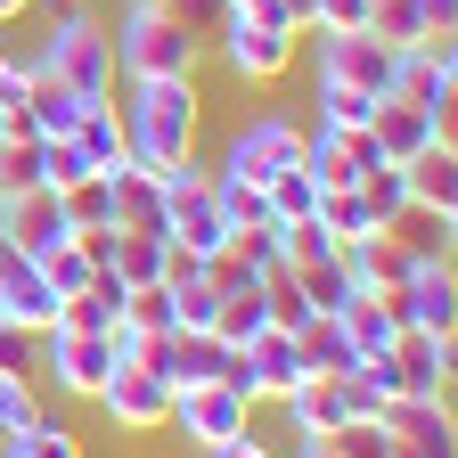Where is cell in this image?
Listing matches in <instances>:
<instances>
[{"label":"cell","mask_w":458,"mask_h":458,"mask_svg":"<svg viewBox=\"0 0 458 458\" xmlns=\"http://www.w3.org/2000/svg\"><path fill=\"white\" fill-rule=\"evenodd\" d=\"M33 9V0H0V25H9V17H25Z\"/></svg>","instance_id":"45"},{"label":"cell","mask_w":458,"mask_h":458,"mask_svg":"<svg viewBox=\"0 0 458 458\" xmlns=\"http://www.w3.org/2000/svg\"><path fill=\"white\" fill-rule=\"evenodd\" d=\"M295 41H303V33H278V25H254V17L229 9L205 49H221V66L238 74V82H278L286 66H295Z\"/></svg>","instance_id":"6"},{"label":"cell","mask_w":458,"mask_h":458,"mask_svg":"<svg viewBox=\"0 0 458 458\" xmlns=\"http://www.w3.org/2000/svg\"><path fill=\"white\" fill-rule=\"evenodd\" d=\"M393 434H401V450H410V458H458V426H450V401H385V410H377Z\"/></svg>","instance_id":"17"},{"label":"cell","mask_w":458,"mask_h":458,"mask_svg":"<svg viewBox=\"0 0 458 458\" xmlns=\"http://www.w3.org/2000/svg\"><path fill=\"white\" fill-rule=\"evenodd\" d=\"M41 181V140H0V197Z\"/></svg>","instance_id":"38"},{"label":"cell","mask_w":458,"mask_h":458,"mask_svg":"<svg viewBox=\"0 0 458 458\" xmlns=\"http://www.w3.org/2000/svg\"><path fill=\"white\" fill-rule=\"evenodd\" d=\"M0 450H9V434H0Z\"/></svg>","instance_id":"48"},{"label":"cell","mask_w":458,"mask_h":458,"mask_svg":"<svg viewBox=\"0 0 458 458\" xmlns=\"http://www.w3.org/2000/svg\"><path fill=\"white\" fill-rule=\"evenodd\" d=\"M369 33H377L385 49H426V41H434L426 17H418V0H369Z\"/></svg>","instance_id":"31"},{"label":"cell","mask_w":458,"mask_h":458,"mask_svg":"<svg viewBox=\"0 0 458 458\" xmlns=\"http://www.w3.org/2000/svg\"><path fill=\"white\" fill-rule=\"evenodd\" d=\"M418 17H426L434 41H450V33H458V0H418Z\"/></svg>","instance_id":"41"},{"label":"cell","mask_w":458,"mask_h":458,"mask_svg":"<svg viewBox=\"0 0 458 458\" xmlns=\"http://www.w3.org/2000/svg\"><path fill=\"white\" fill-rule=\"evenodd\" d=\"M401 181H410V213H426V221H458V148H450V140L418 148L410 164H401Z\"/></svg>","instance_id":"15"},{"label":"cell","mask_w":458,"mask_h":458,"mask_svg":"<svg viewBox=\"0 0 458 458\" xmlns=\"http://www.w3.org/2000/svg\"><path fill=\"white\" fill-rule=\"evenodd\" d=\"M303 164H311V181H319V189H360L385 156H377V140H369V123H360V131H311Z\"/></svg>","instance_id":"14"},{"label":"cell","mask_w":458,"mask_h":458,"mask_svg":"<svg viewBox=\"0 0 458 458\" xmlns=\"http://www.w3.org/2000/svg\"><path fill=\"white\" fill-rule=\"evenodd\" d=\"M213 197H221V213H229V238H238V229H254V221H270V205H262L254 181H229V172H213Z\"/></svg>","instance_id":"35"},{"label":"cell","mask_w":458,"mask_h":458,"mask_svg":"<svg viewBox=\"0 0 458 458\" xmlns=\"http://www.w3.org/2000/svg\"><path fill=\"white\" fill-rule=\"evenodd\" d=\"M33 262H41V278H49V295H57V303H66V295H82V286L106 270V262H90V246H82V238L49 246V254H33Z\"/></svg>","instance_id":"30"},{"label":"cell","mask_w":458,"mask_h":458,"mask_svg":"<svg viewBox=\"0 0 458 458\" xmlns=\"http://www.w3.org/2000/svg\"><path fill=\"white\" fill-rule=\"evenodd\" d=\"M311 98H319V123H311V131H360L369 114H377V98H369V90L327 82V74H311Z\"/></svg>","instance_id":"26"},{"label":"cell","mask_w":458,"mask_h":458,"mask_svg":"<svg viewBox=\"0 0 458 458\" xmlns=\"http://www.w3.org/2000/svg\"><path fill=\"white\" fill-rule=\"evenodd\" d=\"M66 221H74V229H106V221H114V189H106V172H82V181L66 189Z\"/></svg>","instance_id":"34"},{"label":"cell","mask_w":458,"mask_h":458,"mask_svg":"<svg viewBox=\"0 0 458 458\" xmlns=\"http://www.w3.org/2000/svg\"><path fill=\"white\" fill-rule=\"evenodd\" d=\"M172 426H181L197 450H213V442L254 434V401L238 385H181V393H172Z\"/></svg>","instance_id":"8"},{"label":"cell","mask_w":458,"mask_h":458,"mask_svg":"<svg viewBox=\"0 0 458 458\" xmlns=\"http://www.w3.org/2000/svg\"><path fill=\"white\" fill-rule=\"evenodd\" d=\"M303 148H311V131L295 123V114H254V123H238V140L221 148V172H229V181L270 189L286 164H303Z\"/></svg>","instance_id":"4"},{"label":"cell","mask_w":458,"mask_h":458,"mask_svg":"<svg viewBox=\"0 0 458 458\" xmlns=\"http://www.w3.org/2000/svg\"><path fill=\"white\" fill-rule=\"evenodd\" d=\"M393 66H401V49H385L369 25L360 33H311V74H327V82H352L369 98H393Z\"/></svg>","instance_id":"5"},{"label":"cell","mask_w":458,"mask_h":458,"mask_svg":"<svg viewBox=\"0 0 458 458\" xmlns=\"http://www.w3.org/2000/svg\"><path fill=\"white\" fill-rule=\"evenodd\" d=\"M278 9H286V25H295V33H311V9H319V0H278Z\"/></svg>","instance_id":"44"},{"label":"cell","mask_w":458,"mask_h":458,"mask_svg":"<svg viewBox=\"0 0 458 458\" xmlns=\"http://www.w3.org/2000/svg\"><path fill=\"white\" fill-rule=\"evenodd\" d=\"M0 238H9L17 254H49V246H66L74 238V221H66V197H57V189H17L9 197V213H0Z\"/></svg>","instance_id":"13"},{"label":"cell","mask_w":458,"mask_h":458,"mask_svg":"<svg viewBox=\"0 0 458 458\" xmlns=\"http://www.w3.org/2000/svg\"><path fill=\"white\" fill-rule=\"evenodd\" d=\"M262 205H270V221H311V205H319V181H311V164H286L278 181L262 189Z\"/></svg>","instance_id":"33"},{"label":"cell","mask_w":458,"mask_h":458,"mask_svg":"<svg viewBox=\"0 0 458 458\" xmlns=\"http://www.w3.org/2000/svg\"><path fill=\"white\" fill-rule=\"evenodd\" d=\"M82 172H90V164L74 156V140H41V189H57V197H66Z\"/></svg>","instance_id":"39"},{"label":"cell","mask_w":458,"mask_h":458,"mask_svg":"<svg viewBox=\"0 0 458 458\" xmlns=\"http://www.w3.org/2000/svg\"><path fill=\"white\" fill-rule=\"evenodd\" d=\"M0 213H9V197H0Z\"/></svg>","instance_id":"47"},{"label":"cell","mask_w":458,"mask_h":458,"mask_svg":"<svg viewBox=\"0 0 458 458\" xmlns=\"http://www.w3.org/2000/svg\"><path fill=\"white\" fill-rule=\"evenodd\" d=\"M106 369H114V344L106 335H41V377L66 393V401H90L98 385H106Z\"/></svg>","instance_id":"10"},{"label":"cell","mask_w":458,"mask_h":458,"mask_svg":"<svg viewBox=\"0 0 458 458\" xmlns=\"http://www.w3.org/2000/svg\"><path fill=\"white\" fill-rule=\"evenodd\" d=\"M229 360H238V344H221L213 327H172V360H164V377H172V393H181V385H221Z\"/></svg>","instance_id":"20"},{"label":"cell","mask_w":458,"mask_h":458,"mask_svg":"<svg viewBox=\"0 0 458 458\" xmlns=\"http://www.w3.org/2000/svg\"><path fill=\"white\" fill-rule=\"evenodd\" d=\"M164 9H172V17H181L189 33H205V41H213V25L229 17V0H164Z\"/></svg>","instance_id":"40"},{"label":"cell","mask_w":458,"mask_h":458,"mask_svg":"<svg viewBox=\"0 0 458 458\" xmlns=\"http://www.w3.org/2000/svg\"><path fill=\"white\" fill-rule=\"evenodd\" d=\"M123 295H131V286L123 278H114V270H98L90 286H82V295H66V303H57V335H106L114 319H123Z\"/></svg>","instance_id":"22"},{"label":"cell","mask_w":458,"mask_h":458,"mask_svg":"<svg viewBox=\"0 0 458 458\" xmlns=\"http://www.w3.org/2000/svg\"><path fill=\"white\" fill-rule=\"evenodd\" d=\"M0 377H41V327L0 319Z\"/></svg>","instance_id":"37"},{"label":"cell","mask_w":458,"mask_h":458,"mask_svg":"<svg viewBox=\"0 0 458 458\" xmlns=\"http://www.w3.org/2000/svg\"><path fill=\"white\" fill-rule=\"evenodd\" d=\"M197 123H205L197 74H148V82H131V106H123V148H131V164L172 172L197 156Z\"/></svg>","instance_id":"1"},{"label":"cell","mask_w":458,"mask_h":458,"mask_svg":"<svg viewBox=\"0 0 458 458\" xmlns=\"http://www.w3.org/2000/svg\"><path fill=\"white\" fill-rule=\"evenodd\" d=\"M41 410H49V401H41V377H0V434L33 426Z\"/></svg>","instance_id":"36"},{"label":"cell","mask_w":458,"mask_h":458,"mask_svg":"<svg viewBox=\"0 0 458 458\" xmlns=\"http://www.w3.org/2000/svg\"><path fill=\"white\" fill-rule=\"evenodd\" d=\"M90 401H98L123 434H164V426H172V385H164L156 369H140V360L106 369V385H98Z\"/></svg>","instance_id":"9"},{"label":"cell","mask_w":458,"mask_h":458,"mask_svg":"<svg viewBox=\"0 0 458 458\" xmlns=\"http://www.w3.org/2000/svg\"><path fill=\"white\" fill-rule=\"evenodd\" d=\"M360 205H369L377 229H401V221H410V181H401V164H377L369 172V181H360Z\"/></svg>","instance_id":"32"},{"label":"cell","mask_w":458,"mask_h":458,"mask_svg":"<svg viewBox=\"0 0 458 458\" xmlns=\"http://www.w3.org/2000/svg\"><path fill=\"white\" fill-rule=\"evenodd\" d=\"M286 418H295V434H335L344 418H352V393H344V377H303L295 393H286Z\"/></svg>","instance_id":"23"},{"label":"cell","mask_w":458,"mask_h":458,"mask_svg":"<svg viewBox=\"0 0 458 458\" xmlns=\"http://www.w3.org/2000/svg\"><path fill=\"white\" fill-rule=\"evenodd\" d=\"M74 156L90 164V172H123L131 164V148H123V106H114V90H98V98H82V114H74Z\"/></svg>","instance_id":"19"},{"label":"cell","mask_w":458,"mask_h":458,"mask_svg":"<svg viewBox=\"0 0 458 458\" xmlns=\"http://www.w3.org/2000/svg\"><path fill=\"white\" fill-rule=\"evenodd\" d=\"M106 189H114V229H148V238H164V172L123 164V172H106Z\"/></svg>","instance_id":"21"},{"label":"cell","mask_w":458,"mask_h":458,"mask_svg":"<svg viewBox=\"0 0 458 458\" xmlns=\"http://www.w3.org/2000/svg\"><path fill=\"white\" fill-rule=\"evenodd\" d=\"M106 33H114V66H123L131 82H148V74H197V57H205V33H189L164 0H131L123 25H106Z\"/></svg>","instance_id":"2"},{"label":"cell","mask_w":458,"mask_h":458,"mask_svg":"<svg viewBox=\"0 0 458 458\" xmlns=\"http://www.w3.org/2000/svg\"><path fill=\"white\" fill-rule=\"evenodd\" d=\"M393 98H410V106H426V114H442V123H450V98H458V49H450V41L401 49V66H393Z\"/></svg>","instance_id":"12"},{"label":"cell","mask_w":458,"mask_h":458,"mask_svg":"<svg viewBox=\"0 0 458 458\" xmlns=\"http://www.w3.org/2000/svg\"><path fill=\"white\" fill-rule=\"evenodd\" d=\"M369 140H377V156H385V164H410L418 148L450 140V123H442V114H426V106H410V98H377Z\"/></svg>","instance_id":"16"},{"label":"cell","mask_w":458,"mask_h":458,"mask_svg":"<svg viewBox=\"0 0 458 458\" xmlns=\"http://www.w3.org/2000/svg\"><path fill=\"white\" fill-rule=\"evenodd\" d=\"M295 286H303V303H311V311H327V319L360 295V286H352V270H344V246H335L327 262H303V270H295Z\"/></svg>","instance_id":"27"},{"label":"cell","mask_w":458,"mask_h":458,"mask_svg":"<svg viewBox=\"0 0 458 458\" xmlns=\"http://www.w3.org/2000/svg\"><path fill=\"white\" fill-rule=\"evenodd\" d=\"M385 360H393V393L401 401H450V335L401 327Z\"/></svg>","instance_id":"11"},{"label":"cell","mask_w":458,"mask_h":458,"mask_svg":"<svg viewBox=\"0 0 458 458\" xmlns=\"http://www.w3.org/2000/svg\"><path fill=\"white\" fill-rule=\"evenodd\" d=\"M238 352H246V377H254V393H262V401H286V393H295V385L311 377V369H303V344L286 335V327H262V335H246Z\"/></svg>","instance_id":"18"},{"label":"cell","mask_w":458,"mask_h":458,"mask_svg":"<svg viewBox=\"0 0 458 458\" xmlns=\"http://www.w3.org/2000/svg\"><path fill=\"white\" fill-rule=\"evenodd\" d=\"M33 74H57V82L82 90V98L114 90V33L82 9V0H66V9L49 17V41H41V57H33Z\"/></svg>","instance_id":"3"},{"label":"cell","mask_w":458,"mask_h":458,"mask_svg":"<svg viewBox=\"0 0 458 458\" xmlns=\"http://www.w3.org/2000/svg\"><path fill=\"white\" fill-rule=\"evenodd\" d=\"M335 458H410V450H401V434L385 426V418H344L335 434H319Z\"/></svg>","instance_id":"29"},{"label":"cell","mask_w":458,"mask_h":458,"mask_svg":"<svg viewBox=\"0 0 458 458\" xmlns=\"http://www.w3.org/2000/svg\"><path fill=\"white\" fill-rule=\"evenodd\" d=\"M106 270L123 278V286H164V270H172V238H148V229H114Z\"/></svg>","instance_id":"24"},{"label":"cell","mask_w":458,"mask_h":458,"mask_svg":"<svg viewBox=\"0 0 458 458\" xmlns=\"http://www.w3.org/2000/svg\"><path fill=\"white\" fill-rule=\"evenodd\" d=\"M303 458H335V450H327V442H319V434H311V442H303Z\"/></svg>","instance_id":"46"},{"label":"cell","mask_w":458,"mask_h":458,"mask_svg":"<svg viewBox=\"0 0 458 458\" xmlns=\"http://www.w3.org/2000/svg\"><path fill=\"white\" fill-rule=\"evenodd\" d=\"M393 319L401 327H426V335H458V270H450V254H426L410 278L393 286Z\"/></svg>","instance_id":"7"},{"label":"cell","mask_w":458,"mask_h":458,"mask_svg":"<svg viewBox=\"0 0 458 458\" xmlns=\"http://www.w3.org/2000/svg\"><path fill=\"white\" fill-rule=\"evenodd\" d=\"M17 90H25V57L0 49V106H17Z\"/></svg>","instance_id":"42"},{"label":"cell","mask_w":458,"mask_h":458,"mask_svg":"<svg viewBox=\"0 0 458 458\" xmlns=\"http://www.w3.org/2000/svg\"><path fill=\"white\" fill-rule=\"evenodd\" d=\"M205 458H270V450H262V442H254V434H238V442H213V450H205Z\"/></svg>","instance_id":"43"},{"label":"cell","mask_w":458,"mask_h":458,"mask_svg":"<svg viewBox=\"0 0 458 458\" xmlns=\"http://www.w3.org/2000/svg\"><path fill=\"white\" fill-rule=\"evenodd\" d=\"M335 319H344V335H352V352H360V360H369V352H393V335H401V319H393L385 295H352Z\"/></svg>","instance_id":"25"},{"label":"cell","mask_w":458,"mask_h":458,"mask_svg":"<svg viewBox=\"0 0 458 458\" xmlns=\"http://www.w3.org/2000/svg\"><path fill=\"white\" fill-rule=\"evenodd\" d=\"M0 458H82V434L66 426V418H33V426H17L9 434V450H0Z\"/></svg>","instance_id":"28"}]
</instances>
